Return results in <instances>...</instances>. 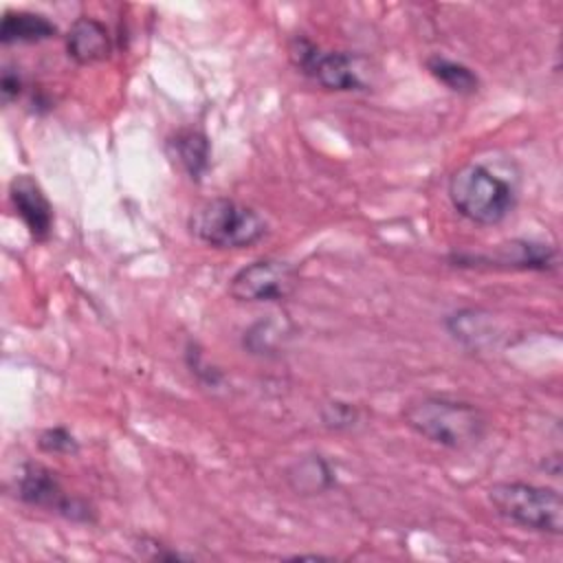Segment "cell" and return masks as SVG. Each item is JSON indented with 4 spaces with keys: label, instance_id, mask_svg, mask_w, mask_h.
Here are the masks:
<instances>
[{
    "label": "cell",
    "instance_id": "1",
    "mask_svg": "<svg viewBox=\"0 0 563 563\" xmlns=\"http://www.w3.org/2000/svg\"><path fill=\"white\" fill-rule=\"evenodd\" d=\"M402 420L413 433L449 451H471L488 433V416L475 402L449 396L409 400Z\"/></svg>",
    "mask_w": 563,
    "mask_h": 563
},
{
    "label": "cell",
    "instance_id": "2",
    "mask_svg": "<svg viewBox=\"0 0 563 563\" xmlns=\"http://www.w3.org/2000/svg\"><path fill=\"white\" fill-rule=\"evenodd\" d=\"M453 209L473 224H501L517 205V189L484 163L457 167L446 183Z\"/></svg>",
    "mask_w": 563,
    "mask_h": 563
},
{
    "label": "cell",
    "instance_id": "3",
    "mask_svg": "<svg viewBox=\"0 0 563 563\" xmlns=\"http://www.w3.org/2000/svg\"><path fill=\"white\" fill-rule=\"evenodd\" d=\"M189 233L213 249H249L268 233L264 216L233 198H209L187 218Z\"/></svg>",
    "mask_w": 563,
    "mask_h": 563
},
{
    "label": "cell",
    "instance_id": "4",
    "mask_svg": "<svg viewBox=\"0 0 563 563\" xmlns=\"http://www.w3.org/2000/svg\"><path fill=\"white\" fill-rule=\"evenodd\" d=\"M497 517L517 528L559 537L563 532V497L552 486L528 482H495L486 490Z\"/></svg>",
    "mask_w": 563,
    "mask_h": 563
},
{
    "label": "cell",
    "instance_id": "5",
    "mask_svg": "<svg viewBox=\"0 0 563 563\" xmlns=\"http://www.w3.org/2000/svg\"><path fill=\"white\" fill-rule=\"evenodd\" d=\"M288 59L297 73L310 77L325 90L334 92H363L367 81L363 79L358 57L345 51H323L310 37L295 35L288 42Z\"/></svg>",
    "mask_w": 563,
    "mask_h": 563
},
{
    "label": "cell",
    "instance_id": "6",
    "mask_svg": "<svg viewBox=\"0 0 563 563\" xmlns=\"http://www.w3.org/2000/svg\"><path fill=\"white\" fill-rule=\"evenodd\" d=\"M15 497L33 508L55 512L73 523H95L97 510L86 499L68 493L57 473L40 462H24L15 479Z\"/></svg>",
    "mask_w": 563,
    "mask_h": 563
},
{
    "label": "cell",
    "instance_id": "7",
    "mask_svg": "<svg viewBox=\"0 0 563 563\" xmlns=\"http://www.w3.org/2000/svg\"><path fill=\"white\" fill-rule=\"evenodd\" d=\"M299 286V268L286 260L260 257L229 279V297L240 303H271L288 299Z\"/></svg>",
    "mask_w": 563,
    "mask_h": 563
},
{
    "label": "cell",
    "instance_id": "8",
    "mask_svg": "<svg viewBox=\"0 0 563 563\" xmlns=\"http://www.w3.org/2000/svg\"><path fill=\"white\" fill-rule=\"evenodd\" d=\"M460 268H501V271H554L559 253L554 246L534 240H510L490 253H453L449 257Z\"/></svg>",
    "mask_w": 563,
    "mask_h": 563
},
{
    "label": "cell",
    "instance_id": "9",
    "mask_svg": "<svg viewBox=\"0 0 563 563\" xmlns=\"http://www.w3.org/2000/svg\"><path fill=\"white\" fill-rule=\"evenodd\" d=\"M9 200L15 211V216L24 222L26 231L31 233L33 240L44 242L51 238L53 231V207L42 189V185L29 176V174H18L9 183Z\"/></svg>",
    "mask_w": 563,
    "mask_h": 563
},
{
    "label": "cell",
    "instance_id": "10",
    "mask_svg": "<svg viewBox=\"0 0 563 563\" xmlns=\"http://www.w3.org/2000/svg\"><path fill=\"white\" fill-rule=\"evenodd\" d=\"M64 44H66V55L79 66L103 62L112 53V35L108 26L101 20L90 15H79L70 24L64 37Z\"/></svg>",
    "mask_w": 563,
    "mask_h": 563
},
{
    "label": "cell",
    "instance_id": "11",
    "mask_svg": "<svg viewBox=\"0 0 563 563\" xmlns=\"http://www.w3.org/2000/svg\"><path fill=\"white\" fill-rule=\"evenodd\" d=\"M167 154L191 180L200 183L211 163V143L205 132L183 128L167 139Z\"/></svg>",
    "mask_w": 563,
    "mask_h": 563
},
{
    "label": "cell",
    "instance_id": "12",
    "mask_svg": "<svg viewBox=\"0 0 563 563\" xmlns=\"http://www.w3.org/2000/svg\"><path fill=\"white\" fill-rule=\"evenodd\" d=\"M286 484L295 495L314 497L328 493L336 484V475L323 455L306 453L286 468Z\"/></svg>",
    "mask_w": 563,
    "mask_h": 563
},
{
    "label": "cell",
    "instance_id": "13",
    "mask_svg": "<svg viewBox=\"0 0 563 563\" xmlns=\"http://www.w3.org/2000/svg\"><path fill=\"white\" fill-rule=\"evenodd\" d=\"M57 37V24L37 11H7L0 22V42L11 44H40Z\"/></svg>",
    "mask_w": 563,
    "mask_h": 563
},
{
    "label": "cell",
    "instance_id": "14",
    "mask_svg": "<svg viewBox=\"0 0 563 563\" xmlns=\"http://www.w3.org/2000/svg\"><path fill=\"white\" fill-rule=\"evenodd\" d=\"M288 336L290 330L286 321H279L275 317H262L244 330L242 347L253 356H277L284 350Z\"/></svg>",
    "mask_w": 563,
    "mask_h": 563
},
{
    "label": "cell",
    "instance_id": "15",
    "mask_svg": "<svg viewBox=\"0 0 563 563\" xmlns=\"http://www.w3.org/2000/svg\"><path fill=\"white\" fill-rule=\"evenodd\" d=\"M429 75L440 81L442 86H446L451 92H457V95H475L482 86L477 73L473 68H468L466 64L462 62H455V59H449L444 55H431L427 57L424 62Z\"/></svg>",
    "mask_w": 563,
    "mask_h": 563
},
{
    "label": "cell",
    "instance_id": "16",
    "mask_svg": "<svg viewBox=\"0 0 563 563\" xmlns=\"http://www.w3.org/2000/svg\"><path fill=\"white\" fill-rule=\"evenodd\" d=\"M319 418H321V424L330 431H350L358 424L361 411L354 402L334 398V400H328L321 405Z\"/></svg>",
    "mask_w": 563,
    "mask_h": 563
},
{
    "label": "cell",
    "instance_id": "17",
    "mask_svg": "<svg viewBox=\"0 0 563 563\" xmlns=\"http://www.w3.org/2000/svg\"><path fill=\"white\" fill-rule=\"evenodd\" d=\"M37 449L48 455H75L79 451V442L66 427L57 424L37 435Z\"/></svg>",
    "mask_w": 563,
    "mask_h": 563
},
{
    "label": "cell",
    "instance_id": "18",
    "mask_svg": "<svg viewBox=\"0 0 563 563\" xmlns=\"http://www.w3.org/2000/svg\"><path fill=\"white\" fill-rule=\"evenodd\" d=\"M134 548H136V550H139V548H150V552H143V554H141L143 559H150V561H180V559H191L189 554H183V552H178V550H169L167 545H163L161 541L150 539V537H139Z\"/></svg>",
    "mask_w": 563,
    "mask_h": 563
},
{
    "label": "cell",
    "instance_id": "19",
    "mask_svg": "<svg viewBox=\"0 0 563 563\" xmlns=\"http://www.w3.org/2000/svg\"><path fill=\"white\" fill-rule=\"evenodd\" d=\"M24 81L18 68L13 66H4L2 68V77H0V92H2V101L11 103L13 99H18L22 95Z\"/></svg>",
    "mask_w": 563,
    "mask_h": 563
}]
</instances>
